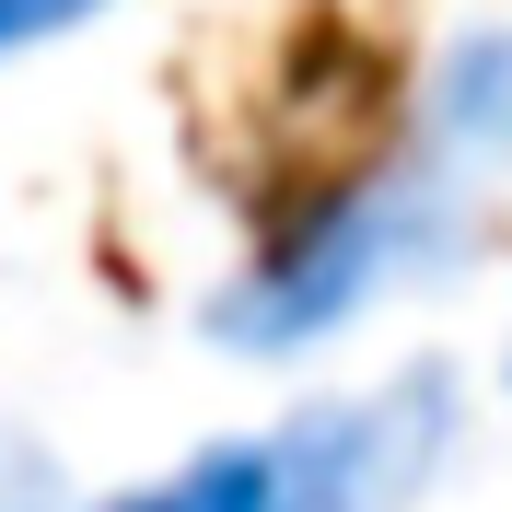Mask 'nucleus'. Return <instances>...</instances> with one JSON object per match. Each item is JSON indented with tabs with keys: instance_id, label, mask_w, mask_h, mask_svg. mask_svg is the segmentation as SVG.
Returning a JSON list of instances; mask_svg holds the SVG:
<instances>
[{
	"instance_id": "1",
	"label": "nucleus",
	"mask_w": 512,
	"mask_h": 512,
	"mask_svg": "<svg viewBox=\"0 0 512 512\" xmlns=\"http://www.w3.org/2000/svg\"><path fill=\"white\" fill-rule=\"evenodd\" d=\"M478 256H489V187L443 175V163L408 140V152H384V163H361V175H338V187L303 198V210L198 303V338L280 373V361L338 350L350 326H373L384 303H408V291L466 280Z\"/></svg>"
},
{
	"instance_id": "2",
	"label": "nucleus",
	"mask_w": 512,
	"mask_h": 512,
	"mask_svg": "<svg viewBox=\"0 0 512 512\" xmlns=\"http://www.w3.org/2000/svg\"><path fill=\"white\" fill-rule=\"evenodd\" d=\"M466 419H478V396L431 350L373 384H315L256 431L268 512H431V489L466 454Z\"/></svg>"
},
{
	"instance_id": "3",
	"label": "nucleus",
	"mask_w": 512,
	"mask_h": 512,
	"mask_svg": "<svg viewBox=\"0 0 512 512\" xmlns=\"http://www.w3.org/2000/svg\"><path fill=\"white\" fill-rule=\"evenodd\" d=\"M408 140L489 198L512 187V12H478L431 47V70L408 94Z\"/></svg>"
},
{
	"instance_id": "4",
	"label": "nucleus",
	"mask_w": 512,
	"mask_h": 512,
	"mask_svg": "<svg viewBox=\"0 0 512 512\" xmlns=\"http://www.w3.org/2000/svg\"><path fill=\"white\" fill-rule=\"evenodd\" d=\"M94 512H268V454H256V431H222V443L175 454L163 478L105 489Z\"/></svg>"
},
{
	"instance_id": "5",
	"label": "nucleus",
	"mask_w": 512,
	"mask_h": 512,
	"mask_svg": "<svg viewBox=\"0 0 512 512\" xmlns=\"http://www.w3.org/2000/svg\"><path fill=\"white\" fill-rule=\"evenodd\" d=\"M117 0H0V70L12 59H35V47H59V35H82V24H105Z\"/></svg>"
},
{
	"instance_id": "6",
	"label": "nucleus",
	"mask_w": 512,
	"mask_h": 512,
	"mask_svg": "<svg viewBox=\"0 0 512 512\" xmlns=\"http://www.w3.org/2000/svg\"><path fill=\"white\" fill-rule=\"evenodd\" d=\"M0 512H59V478H47L35 454H12V466H0Z\"/></svg>"
}]
</instances>
